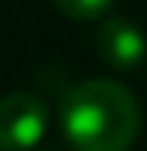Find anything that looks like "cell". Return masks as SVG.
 Instances as JSON below:
<instances>
[{"label":"cell","mask_w":147,"mask_h":151,"mask_svg":"<svg viewBox=\"0 0 147 151\" xmlns=\"http://www.w3.org/2000/svg\"><path fill=\"white\" fill-rule=\"evenodd\" d=\"M112 3L115 0H55V6L70 19H99L112 10Z\"/></svg>","instance_id":"277c9868"},{"label":"cell","mask_w":147,"mask_h":151,"mask_svg":"<svg viewBox=\"0 0 147 151\" xmlns=\"http://www.w3.org/2000/svg\"><path fill=\"white\" fill-rule=\"evenodd\" d=\"M93 48L102 64L115 68V71H134L147 58V39L131 19L109 16L102 19V26L93 35Z\"/></svg>","instance_id":"3957f363"},{"label":"cell","mask_w":147,"mask_h":151,"mask_svg":"<svg viewBox=\"0 0 147 151\" xmlns=\"http://www.w3.org/2000/svg\"><path fill=\"white\" fill-rule=\"evenodd\" d=\"M58 119L74 151H128L141 132V106L118 81L93 77L64 93Z\"/></svg>","instance_id":"6da1fadb"},{"label":"cell","mask_w":147,"mask_h":151,"mask_svg":"<svg viewBox=\"0 0 147 151\" xmlns=\"http://www.w3.org/2000/svg\"><path fill=\"white\" fill-rule=\"evenodd\" d=\"M48 132V106L32 93L0 96V151H29Z\"/></svg>","instance_id":"7a4b0ae2"}]
</instances>
